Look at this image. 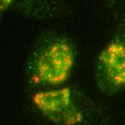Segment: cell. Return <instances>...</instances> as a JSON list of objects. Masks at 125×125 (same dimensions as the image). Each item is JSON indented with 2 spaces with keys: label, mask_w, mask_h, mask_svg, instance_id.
<instances>
[{
  "label": "cell",
  "mask_w": 125,
  "mask_h": 125,
  "mask_svg": "<svg viewBox=\"0 0 125 125\" xmlns=\"http://www.w3.org/2000/svg\"><path fill=\"white\" fill-rule=\"evenodd\" d=\"M74 62L71 45L65 39L52 40L34 52L30 68L32 81L46 86L62 84L68 79Z\"/></svg>",
  "instance_id": "cell-1"
},
{
  "label": "cell",
  "mask_w": 125,
  "mask_h": 125,
  "mask_svg": "<svg viewBox=\"0 0 125 125\" xmlns=\"http://www.w3.org/2000/svg\"><path fill=\"white\" fill-rule=\"evenodd\" d=\"M32 99L39 111L53 122L76 125L83 120L82 114L75 105L69 88L40 91Z\"/></svg>",
  "instance_id": "cell-2"
},
{
  "label": "cell",
  "mask_w": 125,
  "mask_h": 125,
  "mask_svg": "<svg viewBox=\"0 0 125 125\" xmlns=\"http://www.w3.org/2000/svg\"><path fill=\"white\" fill-rule=\"evenodd\" d=\"M13 0H0V10L1 12L5 11L12 3Z\"/></svg>",
  "instance_id": "cell-4"
},
{
  "label": "cell",
  "mask_w": 125,
  "mask_h": 125,
  "mask_svg": "<svg viewBox=\"0 0 125 125\" xmlns=\"http://www.w3.org/2000/svg\"><path fill=\"white\" fill-rule=\"evenodd\" d=\"M96 79L99 89L108 94L125 87V45L112 42L101 51L96 65Z\"/></svg>",
  "instance_id": "cell-3"
}]
</instances>
